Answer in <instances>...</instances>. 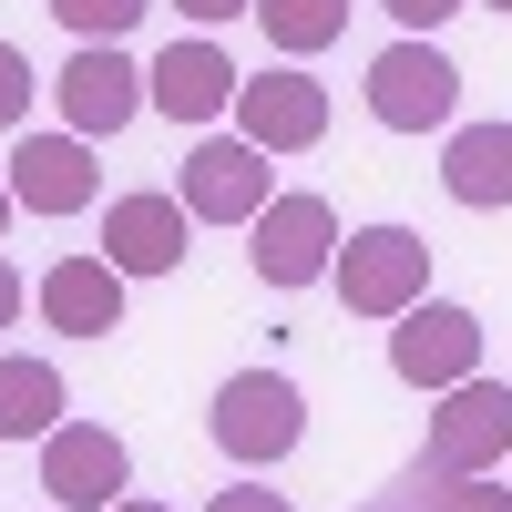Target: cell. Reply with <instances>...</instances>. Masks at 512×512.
Returning a JSON list of instances; mask_svg holds the SVG:
<instances>
[{
  "instance_id": "4316f807",
  "label": "cell",
  "mask_w": 512,
  "mask_h": 512,
  "mask_svg": "<svg viewBox=\"0 0 512 512\" xmlns=\"http://www.w3.org/2000/svg\"><path fill=\"white\" fill-rule=\"evenodd\" d=\"M11 205H21V195H11V175H0V226H11Z\"/></svg>"
},
{
  "instance_id": "d6986e66",
  "label": "cell",
  "mask_w": 512,
  "mask_h": 512,
  "mask_svg": "<svg viewBox=\"0 0 512 512\" xmlns=\"http://www.w3.org/2000/svg\"><path fill=\"white\" fill-rule=\"evenodd\" d=\"M31 93H41V72H31V52H21V41H0V134H21V113H31Z\"/></svg>"
},
{
  "instance_id": "9c48e42d",
  "label": "cell",
  "mask_w": 512,
  "mask_h": 512,
  "mask_svg": "<svg viewBox=\"0 0 512 512\" xmlns=\"http://www.w3.org/2000/svg\"><path fill=\"white\" fill-rule=\"evenodd\" d=\"M236 134L256 154H308V144H328V82L297 72V62L236 82Z\"/></svg>"
},
{
  "instance_id": "52a82bcc",
  "label": "cell",
  "mask_w": 512,
  "mask_h": 512,
  "mask_svg": "<svg viewBox=\"0 0 512 512\" xmlns=\"http://www.w3.org/2000/svg\"><path fill=\"white\" fill-rule=\"evenodd\" d=\"M267 195H277V164L256 154L246 134H205L185 154V216L195 226H256L267 216Z\"/></svg>"
},
{
  "instance_id": "ba28073f",
  "label": "cell",
  "mask_w": 512,
  "mask_h": 512,
  "mask_svg": "<svg viewBox=\"0 0 512 512\" xmlns=\"http://www.w3.org/2000/svg\"><path fill=\"white\" fill-rule=\"evenodd\" d=\"M52 93H62V123H72V134H123V123L154 103V72L123 52V41H82Z\"/></svg>"
},
{
  "instance_id": "8992f818",
  "label": "cell",
  "mask_w": 512,
  "mask_h": 512,
  "mask_svg": "<svg viewBox=\"0 0 512 512\" xmlns=\"http://www.w3.org/2000/svg\"><path fill=\"white\" fill-rule=\"evenodd\" d=\"M246 256L267 287H318L338 267V205L328 195H267V216L246 226Z\"/></svg>"
},
{
  "instance_id": "44dd1931",
  "label": "cell",
  "mask_w": 512,
  "mask_h": 512,
  "mask_svg": "<svg viewBox=\"0 0 512 512\" xmlns=\"http://www.w3.org/2000/svg\"><path fill=\"white\" fill-rule=\"evenodd\" d=\"M379 11H390L400 31H441L451 11H472V0H379Z\"/></svg>"
},
{
  "instance_id": "8fae6325",
  "label": "cell",
  "mask_w": 512,
  "mask_h": 512,
  "mask_svg": "<svg viewBox=\"0 0 512 512\" xmlns=\"http://www.w3.org/2000/svg\"><path fill=\"white\" fill-rule=\"evenodd\" d=\"M11 195L31 216H82V205L103 195V164H93V134H21V154L0 164Z\"/></svg>"
},
{
  "instance_id": "603a6c76",
  "label": "cell",
  "mask_w": 512,
  "mask_h": 512,
  "mask_svg": "<svg viewBox=\"0 0 512 512\" xmlns=\"http://www.w3.org/2000/svg\"><path fill=\"white\" fill-rule=\"evenodd\" d=\"M369 512H431V472H400V482H390V492H379Z\"/></svg>"
},
{
  "instance_id": "ffe728a7",
  "label": "cell",
  "mask_w": 512,
  "mask_h": 512,
  "mask_svg": "<svg viewBox=\"0 0 512 512\" xmlns=\"http://www.w3.org/2000/svg\"><path fill=\"white\" fill-rule=\"evenodd\" d=\"M431 512H512V482H492V472H461V482H431Z\"/></svg>"
},
{
  "instance_id": "e0dca14e",
  "label": "cell",
  "mask_w": 512,
  "mask_h": 512,
  "mask_svg": "<svg viewBox=\"0 0 512 512\" xmlns=\"http://www.w3.org/2000/svg\"><path fill=\"white\" fill-rule=\"evenodd\" d=\"M256 21H267V41L287 62H308V52H328L349 31V0H256Z\"/></svg>"
},
{
  "instance_id": "d4e9b609",
  "label": "cell",
  "mask_w": 512,
  "mask_h": 512,
  "mask_svg": "<svg viewBox=\"0 0 512 512\" xmlns=\"http://www.w3.org/2000/svg\"><path fill=\"white\" fill-rule=\"evenodd\" d=\"M0 328H21V267L0 256Z\"/></svg>"
},
{
  "instance_id": "83f0119b",
  "label": "cell",
  "mask_w": 512,
  "mask_h": 512,
  "mask_svg": "<svg viewBox=\"0 0 512 512\" xmlns=\"http://www.w3.org/2000/svg\"><path fill=\"white\" fill-rule=\"evenodd\" d=\"M482 11H502V21H512V0H482Z\"/></svg>"
},
{
  "instance_id": "2e32d148",
  "label": "cell",
  "mask_w": 512,
  "mask_h": 512,
  "mask_svg": "<svg viewBox=\"0 0 512 512\" xmlns=\"http://www.w3.org/2000/svg\"><path fill=\"white\" fill-rule=\"evenodd\" d=\"M62 369L52 359H0V441H52L62 431Z\"/></svg>"
},
{
  "instance_id": "30bf717a",
  "label": "cell",
  "mask_w": 512,
  "mask_h": 512,
  "mask_svg": "<svg viewBox=\"0 0 512 512\" xmlns=\"http://www.w3.org/2000/svg\"><path fill=\"white\" fill-rule=\"evenodd\" d=\"M123 482H134V451H123L103 420H62V431L41 441V492L62 512H113Z\"/></svg>"
},
{
  "instance_id": "4fadbf2b",
  "label": "cell",
  "mask_w": 512,
  "mask_h": 512,
  "mask_svg": "<svg viewBox=\"0 0 512 512\" xmlns=\"http://www.w3.org/2000/svg\"><path fill=\"white\" fill-rule=\"evenodd\" d=\"M123 277L113 256H62V267H41V287H31V308L52 318L62 338H113L123 328Z\"/></svg>"
},
{
  "instance_id": "7402d4cb",
  "label": "cell",
  "mask_w": 512,
  "mask_h": 512,
  "mask_svg": "<svg viewBox=\"0 0 512 512\" xmlns=\"http://www.w3.org/2000/svg\"><path fill=\"white\" fill-rule=\"evenodd\" d=\"M205 512H297V502H287V492H267V482H236V492H216Z\"/></svg>"
},
{
  "instance_id": "484cf974",
  "label": "cell",
  "mask_w": 512,
  "mask_h": 512,
  "mask_svg": "<svg viewBox=\"0 0 512 512\" xmlns=\"http://www.w3.org/2000/svg\"><path fill=\"white\" fill-rule=\"evenodd\" d=\"M113 512H164V502H144V492H123V502H113Z\"/></svg>"
},
{
  "instance_id": "7a4b0ae2",
  "label": "cell",
  "mask_w": 512,
  "mask_h": 512,
  "mask_svg": "<svg viewBox=\"0 0 512 512\" xmlns=\"http://www.w3.org/2000/svg\"><path fill=\"white\" fill-rule=\"evenodd\" d=\"M338 308L349 318H400L431 297V236H410V226H359V236H338Z\"/></svg>"
},
{
  "instance_id": "7c38bea8",
  "label": "cell",
  "mask_w": 512,
  "mask_h": 512,
  "mask_svg": "<svg viewBox=\"0 0 512 512\" xmlns=\"http://www.w3.org/2000/svg\"><path fill=\"white\" fill-rule=\"evenodd\" d=\"M185 195H113L103 205V256L123 277H175L185 267Z\"/></svg>"
},
{
  "instance_id": "9a60e30c",
  "label": "cell",
  "mask_w": 512,
  "mask_h": 512,
  "mask_svg": "<svg viewBox=\"0 0 512 512\" xmlns=\"http://www.w3.org/2000/svg\"><path fill=\"white\" fill-rule=\"evenodd\" d=\"M441 185H451V205H472V216H502L512 205V123H451Z\"/></svg>"
},
{
  "instance_id": "5bb4252c",
  "label": "cell",
  "mask_w": 512,
  "mask_h": 512,
  "mask_svg": "<svg viewBox=\"0 0 512 512\" xmlns=\"http://www.w3.org/2000/svg\"><path fill=\"white\" fill-rule=\"evenodd\" d=\"M236 62L216 52V41H175V52L154 62V113L164 123H216V113H236Z\"/></svg>"
},
{
  "instance_id": "ac0fdd59",
  "label": "cell",
  "mask_w": 512,
  "mask_h": 512,
  "mask_svg": "<svg viewBox=\"0 0 512 512\" xmlns=\"http://www.w3.org/2000/svg\"><path fill=\"white\" fill-rule=\"evenodd\" d=\"M144 11H154V0H52V21H62L72 41H123Z\"/></svg>"
},
{
  "instance_id": "3957f363",
  "label": "cell",
  "mask_w": 512,
  "mask_h": 512,
  "mask_svg": "<svg viewBox=\"0 0 512 512\" xmlns=\"http://www.w3.org/2000/svg\"><path fill=\"white\" fill-rule=\"evenodd\" d=\"M492 461H512V390L472 369L461 390H441V400H431L420 472H431V482H461V472H492Z\"/></svg>"
},
{
  "instance_id": "6da1fadb",
  "label": "cell",
  "mask_w": 512,
  "mask_h": 512,
  "mask_svg": "<svg viewBox=\"0 0 512 512\" xmlns=\"http://www.w3.org/2000/svg\"><path fill=\"white\" fill-rule=\"evenodd\" d=\"M205 431H216V451L236 472H267V461H287L308 441V400H297L287 369H236L216 390V410H205Z\"/></svg>"
},
{
  "instance_id": "cb8c5ba5",
  "label": "cell",
  "mask_w": 512,
  "mask_h": 512,
  "mask_svg": "<svg viewBox=\"0 0 512 512\" xmlns=\"http://www.w3.org/2000/svg\"><path fill=\"white\" fill-rule=\"evenodd\" d=\"M175 11H185V21H205V31H216V21H246L256 0H175Z\"/></svg>"
},
{
  "instance_id": "277c9868",
  "label": "cell",
  "mask_w": 512,
  "mask_h": 512,
  "mask_svg": "<svg viewBox=\"0 0 512 512\" xmlns=\"http://www.w3.org/2000/svg\"><path fill=\"white\" fill-rule=\"evenodd\" d=\"M369 113L390 123V134H441V123L461 113V62L441 52L431 31L390 41V52L369 62Z\"/></svg>"
},
{
  "instance_id": "5b68a950",
  "label": "cell",
  "mask_w": 512,
  "mask_h": 512,
  "mask_svg": "<svg viewBox=\"0 0 512 512\" xmlns=\"http://www.w3.org/2000/svg\"><path fill=\"white\" fill-rule=\"evenodd\" d=\"M482 369V318L472 308H451V297H420V308L390 318V379L400 390H461V379Z\"/></svg>"
}]
</instances>
